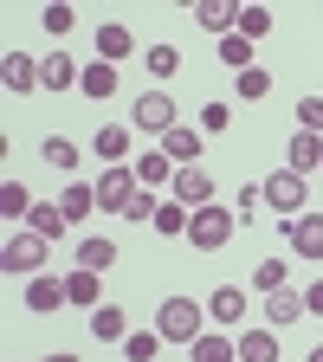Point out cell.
Masks as SVG:
<instances>
[{
	"label": "cell",
	"mask_w": 323,
	"mask_h": 362,
	"mask_svg": "<svg viewBox=\"0 0 323 362\" xmlns=\"http://www.w3.org/2000/svg\"><path fill=\"white\" fill-rule=\"evenodd\" d=\"M155 330H162V343H201L207 337V304H194V298H162Z\"/></svg>",
	"instance_id": "6da1fadb"
},
{
	"label": "cell",
	"mask_w": 323,
	"mask_h": 362,
	"mask_svg": "<svg viewBox=\"0 0 323 362\" xmlns=\"http://www.w3.org/2000/svg\"><path fill=\"white\" fill-rule=\"evenodd\" d=\"M259 188H265V207L278 214V226H285V220H298L304 201H310V175H298V168H271Z\"/></svg>",
	"instance_id": "7a4b0ae2"
},
{
	"label": "cell",
	"mask_w": 323,
	"mask_h": 362,
	"mask_svg": "<svg viewBox=\"0 0 323 362\" xmlns=\"http://www.w3.org/2000/svg\"><path fill=\"white\" fill-rule=\"evenodd\" d=\"M233 226H240L233 207H220V201H213V207H194V220H188V246H194V252H220L226 240H233Z\"/></svg>",
	"instance_id": "3957f363"
},
{
	"label": "cell",
	"mask_w": 323,
	"mask_h": 362,
	"mask_svg": "<svg viewBox=\"0 0 323 362\" xmlns=\"http://www.w3.org/2000/svg\"><path fill=\"white\" fill-rule=\"evenodd\" d=\"M45 252H52V240H39L33 226H20V233L0 246V265L13 272V279H39V265H45Z\"/></svg>",
	"instance_id": "277c9868"
},
{
	"label": "cell",
	"mask_w": 323,
	"mask_h": 362,
	"mask_svg": "<svg viewBox=\"0 0 323 362\" xmlns=\"http://www.w3.org/2000/svg\"><path fill=\"white\" fill-rule=\"evenodd\" d=\"M129 123L143 129V136H155V143H162V136H168L181 117H175V98H168V90H143V98L129 104Z\"/></svg>",
	"instance_id": "5b68a950"
},
{
	"label": "cell",
	"mask_w": 323,
	"mask_h": 362,
	"mask_svg": "<svg viewBox=\"0 0 323 362\" xmlns=\"http://www.w3.org/2000/svg\"><path fill=\"white\" fill-rule=\"evenodd\" d=\"M136 188H143V181H136V168H129V162L104 168V175H98V214H117V220H123V207L136 201Z\"/></svg>",
	"instance_id": "8992f818"
},
{
	"label": "cell",
	"mask_w": 323,
	"mask_h": 362,
	"mask_svg": "<svg viewBox=\"0 0 323 362\" xmlns=\"http://www.w3.org/2000/svg\"><path fill=\"white\" fill-rule=\"evenodd\" d=\"M278 233L291 240V252L298 259H310V265H323V214H298V220H285Z\"/></svg>",
	"instance_id": "52a82bcc"
},
{
	"label": "cell",
	"mask_w": 323,
	"mask_h": 362,
	"mask_svg": "<svg viewBox=\"0 0 323 362\" xmlns=\"http://www.w3.org/2000/svg\"><path fill=\"white\" fill-rule=\"evenodd\" d=\"M168 201H181V207H213V175H207L201 162H194V168H175Z\"/></svg>",
	"instance_id": "ba28073f"
},
{
	"label": "cell",
	"mask_w": 323,
	"mask_h": 362,
	"mask_svg": "<svg viewBox=\"0 0 323 362\" xmlns=\"http://www.w3.org/2000/svg\"><path fill=\"white\" fill-rule=\"evenodd\" d=\"M259 317H265L271 330H291L298 317H310V304H304V291L285 285V291H265V310H259Z\"/></svg>",
	"instance_id": "9c48e42d"
},
{
	"label": "cell",
	"mask_w": 323,
	"mask_h": 362,
	"mask_svg": "<svg viewBox=\"0 0 323 362\" xmlns=\"http://www.w3.org/2000/svg\"><path fill=\"white\" fill-rule=\"evenodd\" d=\"M0 84H7L13 98H20V90H39V59L20 52V45H13V52H0Z\"/></svg>",
	"instance_id": "30bf717a"
},
{
	"label": "cell",
	"mask_w": 323,
	"mask_h": 362,
	"mask_svg": "<svg viewBox=\"0 0 323 362\" xmlns=\"http://www.w3.org/2000/svg\"><path fill=\"white\" fill-rule=\"evenodd\" d=\"M201 149H207V136H201V129H188V123H175V129L162 136V156H168L175 168H194V162H201Z\"/></svg>",
	"instance_id": "8fae6325"
},
{
	"label": "cell",
	"mask_w": 323,
	"mask_h": 362,
	"mask_svg": "<svg viewBox=\"0 0 323 362\" xmlns=\"http://www.w3.org/2000/svg\"><path fill=\"white\" fill-rule=\"evenodd\" d=\"M233 343H240V362H278V356H285V343H278V330H271V324L233 330Z\"/></svg>",
	"instance_id": "7c38bea8"
},
{
	"label": "cell",
	"mask_w": 323,
	"mask_h": 362,
	"mask_svg": "<svg viewBox=\"0 0 323 362\" xmlns=\"http://www.w3.org/2000/svg\"><path fill=\"white\" fill-rule=\"evenodd\" d=\"M59 304H71L65 279H52V272H39V279H26V310H39V317H52Z\"/></svg>",
	"instance_id": "4fadbf2b"
},
{
	"label": "cell",
	"mask_w": 323,
	"mask_h": 362,
	"mask_svg": "<svg viewBox=\"0 0 323 362\" xmlns=\"http://www.w3.org/2000/svg\"><path fill=\"white\" fill-rule=\"evenodd\" d=\"M240 317H246V291H240V285H220V291L207 298V324L240 330Z\"/></svg>",
	"instance_id": "5bb4252c"
},
{
	"label": "cell",
	"mask_w": 323,
	"mask_h": 362,
	"mask_svg": "<svg viewBox=\"0 0 323 362\" xmlns=\"http://www.w3.org/2000/svg\"><path fill=\"white\" fill-rule=\"evenodd\" d=\"M65 291H71V310H98L104 304V272H65Z\"/></svg>",
	"instance_id": "9a60e30c"
},
{
	"label": "cell",
	"mask_w": 323,
	"mask_h": 362,
	"mask_svg": "<svg viewBox=\"0 0 323 362\" xmlns=\"http://www.w3.org/2000/svg\"><path fill=\"white\" fill-rule=\"evenodd\" d=\"M285 168H298V175H310V168H323V136H310V129H298L291 143H285Z\"/></svg>",
	"instance_id": "2e32d148"
},
{
	"label": "cell",
	"mask_w": 323,
	"mask_h": 362,
	"mask_svg": "<svg viewBox=\"0 0 323 362\" xmlns=\"http://www.w3.org/2000/svg\"><path fill=\"white\" fill-rule=\"evenodd\" d=\"M194 20L213 33V39H226V33H240V7H233V0H201V7H194Z\"/></svg>",
	"instance_id": "e0dca14e"
},
{
	"label": "cell",
	"mask_w": 323,
	"mask_h": 362,
	"mask_svg": "<svg viewBox=\"0 0 323 362\" xmlns=\"http://www.w3.org/2000/svg\"><path fill=\"white\" fill-rule=\"evenodd\" d=\"M90 337H98V343H123L129 337V310L123 304H98V310H90Z\"/></svg>",
	"instance_id": "ac0fdd59"
},
{
	"label": "cell",
	"mask_w": 323,
	"mask_h": 362,
	"mask_svg": "<svg viewBox=\"0 0 323 362\" xmlns=\"http://www.w3.org/2000/svg\"><path fill=\"white\" fill-rule=\"evenodd\" d=\"M78 78H84V71H78L65 52H45V59H39V90H71Z\"/></svg>",
	"instance_id": "d6986e66"
},
{
	"label": "cell",
	"mask_w": 323,
	"mask_h": 362,
	"mask_svg": "<svg viewBox=\"0 0 323 362\" xmlns=\"http://www.w3.org/2000/svg\"><path fill=\"white\" fill-rule=\"evenodd\" d=\"M188 362H240V343L226 330H207L201 343H188Z\"/></svg>",
	"instance_id": "ffe728a7"
},
{
	"label": "cell",
	"mask_w": 323,
	"mask_h": 362,
	"mask_svg": "<svg viewBox=\"0 0 323 362\" xmlns=\"http://www.w3.org/2000/svg\"><path fill=\"white\" fill-rule=\"evenodd\" d=\"M78 90H84V98H98V104L117 98V65H110V59H90L84 78H78Z\"/></svg>",
	"instance_id": "44dd1931"
},
{
	"label": "cell",
	"mask_w": 323,
	"mask_h": 362,
	"mask_svg": "<svg viewBox=\"0 0 323 362\" xmlns=\"http://www.w3.org/2000/svg\"><path fill=\"white\" fill-rule=\"evenodd\" d=\"M26 226H33V233H39V240H59V233H65V226H71V220H65V207H59V201H33V214H26Z\"/></svg>",
	"instance_id": "7402d4cb"
},
{
	"label": "cell",
	"mask_w": 323,
	"mask_h": 362,
	"mask_svg": "<svg viewBox=\"0 0 323 362\" xmlns=\"http://www.w3.org/2000/svg\"><path fill=\"white\" fill-rule=\"evenodd\" d=\"M59 207H65V220L78 226L84 214H98V181H71V188L59 194Z\"/></svg>",
	"instance_id": "603a6c76"
},
{
	"label": "cell",
	"mask_w": 323,
	"mask_h": 362,
	"mask_svg": "<svg viewBox=\"0 0 323 362\" xmlns=\"http://www.w3.org/2000/svg\"><path fill=\"white\" fill-rule=\"evenodd\" d=\"M136 181H143V188H168V181H175V162L162 149H143V156H136Z\"/></svg>",
	"instance_id": "cb8c5ba5"
},
{
	"label": "cell",
	"mask_w": 323,
	"mask_h": 362,
	"mask_svg": "<svg viewBox=\"0 0 323 362\" xmlns=\"http://www.w3.org/2000/svg\"><path fill=\"white\" fill-rule=\"evenodd\" d=\"M129 52H136V39H129V26L104 20V26H98V59H110V65H117V59H129Z\"/></svg>",
	"instance_id": "d4e9b609"
},
{
	"label": "cell",
	"mask_w": 323,
	"mask_h": 362,
	"mask_svg": "<svg viewBox=\"0 0 323 362\" xmlns=\"http://www.w3.org/2000/svg\"><path fill=\"white\" fill-rule=\"evenodd\" d=\"M90 149H98V156H104V162L117 168V162L129 156V129H123V123H104L98 136H90Z\"/></svg>",
	"instance_id": "484cf974"
},
{
	"label": "cell",
	"mask_w": 323,
	"mask_h": 362,
	"mask_svg": "<svg viewBox=\"0 0 323 362\" xmlns=\"http://www.w3.org/2000/svg\"><path fill=\"white\" fill-rule=\"evenodd\" d=\"M78 265H84V272H104V265H117V240H104V233L78 240Z\"/></svg>",
	"instance_id": "4316f807"
},
{
	"label": "cell",
	"mask_w": 323,
	"mask_h": 362,
	"mask_svg": "<svg viewBox=\"0 0 323 362\" xmlns=\"http://www.w3.org/2000/svg\"><path fill=\"white\" fill-rule=\"evenodd\" d=\"M220 65L233 71V78H240V71H252V39H240V33H226V39H220Z\"/></svg>",
	"instance_id": "83f0119b"
},
{
	"label": "cell",
	"mask_w": 323,
	"mask_h": 362,
	"mask_svg": "<svg viewBox=\"0 0 323 362\" xmlns=\"http://www.w3.org/2000/svg\"><path fill=\"white\" fill-rule=\"evenodd\" d=\"M188 220H194V207L162 201V214H155V233H162V240H181V233H188Z\"/></svg>",
	"instance_id": "f1b7e54d"
},
{
	"label": "cell",
	"mask_w": 323,
	"mask_h": 362,
	"mask_svg": "<svg viewBox=\"0 0 323 362\" xmlns=\"http://www.w3.org/2000/svg\"><path fill=\"white\" fill-rule=\"evenodd\" d=\"M155 349H162V330H129L123 337V356L129 362H155Z\"/></svg>",
	"instance_id": "f546056e"
},
{
	"label": "cell",
	"mask_w": 323,
	"mask_h": 362,
	"mask_svg": "<svg viewBox=\"0 0 323 362\" xmlns=\"http://www.w3.org/2000/svg\"><path fill=\"white\" fill-rule=\"evenodd\" d=\"M39 156L52 162V168H65V175L78 168V143H65V136H45V143H39Z\"/></svg>",
	"instance_id": "4dcf8cb0"
},
{
	"label": "cell",
	"mask_w": 323,
	"mask_h": 362,
	"mask_svg": "<svg viewBox=\"0 0 323 362\" xmlns=\"http://www.w3.org/2000/svg\"><path fill=\"white\" fill-rule=\"evenodd\" d=\"M143 65H149V78H175L181 71V52H175V45H149Z\"/></svg>",
	"instance_id": "1f68e13d"
},
{
	"label": "cell",
	"mask_w": 323,
	"mask_h": 362,
	"mask_svg": "<svg viewBox=\"0 0 323 362\" xmlns=\"http://www.w3.org/2000/svg\"><path fill=\"white\" fill-rule=\"evenodd\" d=\"M233 90H240L246 104H259L265 90H271V71H265V65H252V71H240V78H233Z\"/></svg>",
	"instance_id": "d6a6232c"
},
{
	"label": "cell",
	"mask_w": 323,
	"mask_h": 362,
	"mask_svg": "<svg viewBox=\"0 0 323 362\" xmlns=\"http://www.w3.org/2000/svg\"><path fill=\"white\" fill-rule=\"evenodd\" d=\"M39 20H45V33H52V39H65V33L78 26V7H65V0H52V7H45Z\"/></svg>",
	"instance_id": "836d02e7"
},
{
	"label": "cell",
	"mask_w": 323,
	"mask_h": 362,
	"mask_svg": "<svg viewBox=\"0 0 323 362\" xmlns=\"http://www.w3.org/2000/svg\"><path fill=\"white\" fill-rule=\"evenodd\" d=\"M0 214H7V220H26V214H33V194L20 188V181H7V188H0Z\"/></svg>",
	"instance_id": "e575fe53"
},
{
	"label": "cell",
	"mask_w": 323,
	"mask_h": 362,
	"mask_svg": "<svg viewBox=\"0 0 323 362\" xmlns=\"http://www.w3.org/2000/svg\"><path fill=\"white\" fill-rule=\"evenodd\" d=\"M298 129L323 136V90H310V98H298Z\"/></svg>",
	"instance_id": "d590c367"
},
{
	"label": "cell",
	"mask_w": 323,
	"mask_h": 362,
	"mask_svg": "<svg viewBox=\"0 0 323 362\" xmlns=\"http://www.w3.org/2000/svg\"><path fill=\"white\" fill-rule=\"evenodd\" d=\"M271 33V7H240V39H265Z\"/></svg>",
	"instance_id": "8d00e7d4"
},
{
	"label": "cell",
	"mask_w": 323,
	"mask_h": 362,
	"mask_svg": "<svg viewBox=\"0 0 323 362\" xmlns=\"http://www.w3.org/2000/svg\"><path fill=\"white\" fill-rule=\"evenodd\" d=\"M252 285H259V291H285V259H265V265H252Z\"/></svg>",
	"instance_id": "74e56055"
},
{
	"label": "cell",
	"mask_w": 323,
	"mask_h": 362,
	"mask_svg": "<svg viewBox=\"0 0 323 362\" xmlns=\"http://www.w3.org/2000/svg\"><path fill=\"white\" fill-rule=\"evenodd\" d=\"M233 123V104H201V136H220Z\"/></svg>",
	"instance_id": "f35d334b"
},
{
	"label": "cell",
	"mask_w": 323,
	"mask_h": 362,
	"mask_svg": "<svg viewBox=\"0 0 323 362\" xmlns=\"http://www.w3.org/2000/svg\"><path fill=\"white\" fill-rule=\"evenodd\" d=\"M304 304H310V317H323V279H317V285L304 291Z\"/></svg>",
	"instance_id": "ab89813d"
},
{
	"label": "cell",
	"mask_w": 323,
	"mask_h": 362,
	"mask_svg": "<svg viewBox=\"0 0 323 362\" xmlns=\"http://www.w3.org/2000/svg\"><path fill=\"white\" fill-rule=\"evenodd\" d=\"M39 362H78V356L71 349H52V356H39Z\"/></svg>",
	"instance_id": "60d3db41"
},
{
	"label": "cell",
	"mask_w": 323,
	"mask_h": 362,
	"mask_svg": "<svg viewBox=\"0 0 323 362\" xmlns=\"http://www.w3.org/2000/svg\"><path fill=\"white\" fill-rule=\"evenodd\" d=\"M304 362H323V343H317V349H310V356H304Z\"/></svg>",
	"instance_id": "b9f144b4"
}]
</instances>
